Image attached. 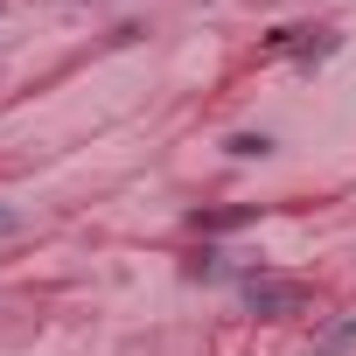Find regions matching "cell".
I'll return each instance as SVG.
<instances>
[{"instance_id":"1","label":"cell","mask_w":356,"mask_h":356,"mask_svg":"<svg viewBox=\"0 0 356 356\" xmlns=\"http://www.w3.org/2000/svg\"><path fill=\"white\" fill-rule=\"evenodd\" d=\"M300 300H307L300 280H280V273H252L245 280V307L259 321H286V314H300Z\"/></svg>"},{"instance_id":"2","label":"cell","mask_w":356,"mask_h":356,"mask_svg":"<svg viewBox=\"0 0 356 356\" xmlns=\"http://www.w3.org/2000/svg\"><path fill=\"white\" fill-rule=\"evenodd\" d=\"M335 42H342V35H328V29H321V35H307V29H280L266 49H273V56H300V63H321V56H335Z\"/></svg>"},{"instance_id":"3","label":"cell","mask_w":356,"mask_h":356,"mask_svg":"<svg viewBox=\"0 0 356 356\" xmlns=\"http://www.w3.org/2000/svg\"><path fill=\"white\" fill-rule=\"evenodd\" d=\"M356 349V314H335L328 328H321V342H314V356H349Z\"/></svg>"},{"instance_id":"4","label":"cell","mask_w":356,"mask_h":356,"mask_svg":"<svg viewBox=\"0 0 356 356\" xmlns=\"http://www.w3.org/2000/svg\"><path fill=\"white\" fill-rule=\"evenodd\" d=\"M259 210L245 203V210H196V231H231V224H252Z\"/></svg>"},{"instance_id":"5","label":"cell","mask_w":356,"mask_h":356,"mask_svg":"<svg viewBox=\"0 0 356 356\" xmlns=\"http://www.w3.org/2000/svg\"><path fill=\"white\" fill-rule=\"evenodd\" d=\"M224 147H231L238 161H266V154H273V140H266V133H231Z\"/></svg>"},{"instance_id":"6","label":"cell","mask_w":356,"mask_h":356,"mask_svg":"<svg viewBox=\"0 0 356 356\" xmlns=\"http://www.w3.org/2000/svg\"><path fill=\"white\" fill-rule=\"evenodd\" d=\"M8 231H22V217H15V210H0V238H8Z\"/></svg>"}]
</instances>
